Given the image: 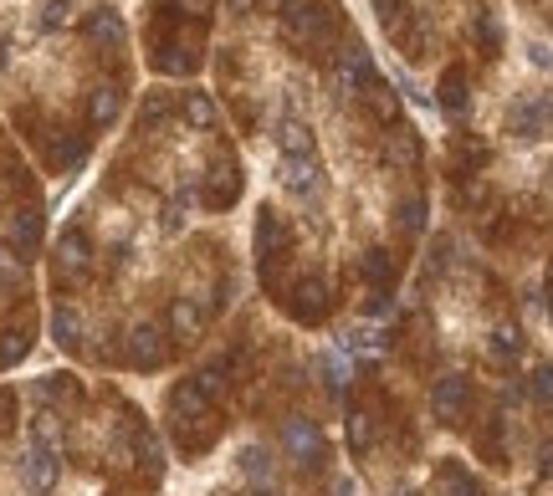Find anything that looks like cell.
<instances>
[{"label":"cell","instance_id":"obj_1","mask_svg":"<svg viewBox=\"0 0 553 496\" xmlns=\"http://www.w3.org/2000/svg\"><path fill=\"white\" fill-rule=\"evenodd\" d=\"M338 26H344V16H338L333 0H287L282 31H287V41H297V47L323 52L328 41L338 36Z\"/></svg>","mask_w":553,"mask_h":496},{"label":"cell","instance_id":"obj_2","mask_svg":"<svg viewBox=\"0 0 553 496\" xmlns=\"http://www.w3.org/2000/svg\"><path fill=\"white\" fill-rule=\"evenodd\" d=\"M277 445H282V456H287L292 466H303V471H313V466L323 461V430H318V420H308V415H292V420L282 425Z\"/></svg>","mask_w":553,"mask_h":496},{"label":"cell","instance_id":"obj_3","mask_svg":"<svg viewBox=\"0 0 553 496\" xmlns=\"http://www.w3.org/2000/svg\"><path fill=\"white\" fill-rule=\"evenodd\" d=\"M507 133L513 139H548L553 133V98L548 93H528L507 108Z\"/></svg>","mask_w":553,"mask_h":496},{"label":"cell","instance_id":"obj_4","mask_svg":"<svg viewBox=\"0 0 553 496\" xmlns=\"http://www.w3.org/2000/svg\"><path fill=\"white\" fill-rule=\"evenodd\" d=\"M472 399H477L472 379H466V374H446V379H436V389H431V415H436L441 425H461L466 415H472Z\"/></svg>","mask_w":553,"mask_h":496},{"label":"cell","instance_id":"obj_5","mask_svg":"<svg viewBox=\"0 0 553 496\" xmlns=\"http://www.w3.org/2000/svg\"><path fill=\"white\" fill-rule=\"evenodd\" d=\"M57 476H62V456L52 445H26V456H21V481H26V491L31 496H47L52 486H57Z\"/></svg>","mask_w":553,"mask_h":496},{"label":"cell","instance_id":"obj_6","mask_svg":"<svg viewBox=\"0 0 553 496\" xmlns=\"http://www.w3.org/2000/svg\"><path fill=\"white\" fill-rule=\"evenodd\" d=\"M277 179H282L287 195L313 200V195L323 190V164H318V154H313V159H277Z\"/></svg>","mask_w":553,"mask_h":496},{"label":"cell","instance_id":"obj_7","mask_svg":"<svg viewBox=\"0 0 553 496\" xmlns=\"http://www.w3.org/2000/svg\"><path fill=\"white\" fill-rule=\"evenodd\" d=\"M164 328H154V323H139L134 333H129V364L134 369H159L164 364Z\"/></svg>","mask_w":553,"mask_h":496},{"label":"cell","instance_id":"obj_8","mask_svg":"<svg viewBox=\"0 0 553 496\" xmlns=\"http://www.w3.org/2000/svg\"><path fill=\"white\" fill-rule=\"evenodd\" d=\"M277 149H282V159H313V133H308V123L292 118V113H282V123H277Z\"/></svg>","mask_w":553,"mask_h":496},{"label":"cell","instance_id":"obj_9","mask_svg":"<svg viewBox=\"0 0 553 496\" xmlns=\"http://www.w3.org/2000/svg\"><path fill=\"white\" fill-rule=\"evenodd\" d=\"M292 312H297L303 323H318L323 312H328V282H323V277L297 282V292H292Z\"/></svg>","mask_w":553,"mask_h":496},{"label":"cell","instance_id":"obj_10","mask_svg":"<svg viewBox=\"0 0 553 496\" xmlns=\"http://www.w3.org/2000/svg\"><path fill=\"white\" fill-rule=\"evenodd\" d=\"M436 93H441V108H446L451 118H461V113H466V103H472V82H466V67H446Z\"/></svg>","mask_w":553,"mask_h":496},{"label":"cell","instance_id":"obj_11","mask_svg":"<svg viewBox=\"0 0 553 496\" xmlns=\"http://www.w3.org/2000/svg\"><path fill=\"white\" fill-rule=\"evenodd\" d=\"M436 491L441 496H482V481L466 471L461 461H441L436 466Z\"/></svg>","mask_w":553,"mask_h":496},{"label":"cell","instance_id":"obj_12","mask_svg":"<svg viewBox=\"0 0 553 496\" xmlns=\"http://www.w3.org/2000/svg\"><path fill=\"white\" fill-rule=\"evenodd\" d=\"M385 159L400 164V169H415V164H420V139H415V128L395 123V128L385 133Z\"/></svg>","mask_w":553,"mask_h":496},{"label":"cell","instance_id":"obj_13","mask_svg":"<svg viewBox=\"0 0 553 496\" xmlns=\"http://www.w3.org/2000/svg\"><path fill=\"white\" fill-rule=\"evenodd\" d=\"M88 261H93L88 236H82V231L62 236V246H57V272H62V277H82V272H88Z\"/></svg>","mask_w":553,"mask_h":496},{"label":"cell","instance_id":"obj_14","mask_svg":"<svg viewBox=\"0 0 553 496\" xmlns=\"http://www.w3.org/2000/svg\"><path fill=\"white\" fill-rule=\"evenodd\" d=\"M364 103H369V113H374L379 123H385V128H395V123H400V98H395V87H390L385 77H379L374 87H364Z\"/></svg>","mask_w":553,"mask_h":496},{"label":"cell","instance_id":"obj_15","mask_svg":"<svg viewBox=\"0 0 553 496\" xmlns=\"http://www.w3.org/2000/svg\"><path fill=\"white\" fill-rule=\"evenodd\" d=\"M487 353H492V364H518L523 358V333L513 323H497L492 338H487Z\"/></svg>","mask_w":553,"mask_h":496},{"label":"cell","instance_id":"obj_16","mask_svg":"<svg viewBox=\"0 0 553 496\" xmlns=\"http://www.w3.org/2000/svg\"><path fill=\"white\" fill-rule=\"evenodd\" d=\"M359 272H364V282H369L374 292H390V282H395V256H390V251H364Z\"/></svg>","mask_w":553,"mask_h":496},{"label":"cell","instance_id":"obj_17","mask_svg":"<svg viewBox=\"0 0 553 496\" xmlns=\"http://www.w3.org/2000/svg\"><path fill=\"white\" fill-rule=\"evenodd\" d=\"M82 31H88L93 41H118V36H123V21H118L113 6H93L88 21H82Z\"/></svg>","mask_w":553,"mask_h":496},{"label":"cell","instance_id":"obj_18","mask_svg":"<svg viewBox=\"0 0 553 496\" xmlns=\"http://www.w3.org/2000/svg\"><path fill=\"white\" fill-rule=\"evenodd\" d=\"M118 118V93L113 87H93V98H88V123L93 128H108Z\"/></svg>","mask_w":553,"mask_h":496},{"label":"cell","instance_id":"obj_19","mask_svg":"<svg viewBox=\"0 0 553 496\" xmlns=\"http://www.w3.org/2000/svg\"><path fill=\"white\" fill-rule=\"evenodd\" d=\"M26 348H31V333H26V328H6V333H0V369L21 364Z\"/></svg>","mask_w":553,"mask_h":496},{"label":"cell","instance_id":"obj_20","mask_svg":"<svg viewBox=\"0 0 553 496\" xmlns=\"http://www.w3.org/2000/svg\"><path fill=\"white\" fill-rule=\"evenodd\" d=\"M180 108H185V118H190V123L216 128V103H210L205 93H195V87H190V93H180Z\"/></svg>","mask_w":553,"mask_h":496},{"label":"cell","instance_id":"obj_21","mask_svg":"<svg viewBox=\"0 0 553 496\" xmlns=\"http://www.w3.org/2000/svg\"><path fill=\"white\" fill-rule=\"evenodd\" d=\"M52 333H57V343L77 348V343H82V312H72V307H57V312H52Z\"/></svg>","mask_w":553,"mask_h":496},{"label":"cell","instance_id":"obj_22","mask_svg":"<svg viewBox=\"0 0 553 496\" xmlns=\"http://www.w3.org/2000/svg\"><path fill=\"white\" fill-rule=\"evenodd\" d=\"M395 225H400L405 236H420V231H425V200H420V195H405L400 210H395Z\"/></svg>","mask_w":553,"mask_h":496},{"label":"cell","instance_id":"obj_23","mask_svg":"<svg viewBox=\"0 0 553 496\" xmlns=\"http://www.w3.org/2000/svg\"><path fill=\"white\" fill-rule=\"evenodd\" d=\"M241 471L257 481V486H267V481H272V456H267L262 445H246V450H241Z\"/></svg>","mask_w":553,"mask_h":496},{"label":"cell","instance_id":"obj_24","mask_svg":"<svg viewBox=\"0 0 553 496\" xmlns=\"http://www.w3.org/2000/svg\"><path fill=\"white\" fill-rule=\"evenodd\" d=\"M11 236H16V246H21V251H31V246H36V236H41V220H36V210H16V220H11Z\"/></svg>","mask_w":553,"mask_h":496},{"label":"cell","instance_id":"obj_25","mask_svg":"<svg viewBox=\"0 0 553 496\" xmlns=\"http://www.w3.org/2000/svg\"><path fill=\"white\" fill-rule=\"evenodd\" d=\"M451 164H456V174H461V169H482V164H487V144L461 139V149H451Z\"/></svg>","mask_w":553,"mask_h":496},{"label":"cell","instance_id":"obj_26","mask_svg":"<svg viewBox=\"0 0 553 496\" xmlns=\"http://www.w3.org/2000/svg\"><path fill=\"white\" fill-rule=\"evenodd\" d=\"M477 41H482V52H487V57H497V47H502V21H497L492 11L477 21Z\"/></svg>","mask_w":553,"mask_h":496},{"label":"cell","instance_id":"obj_27","mask_svg":"<svg viewBox=\"0 0 553 496\" xmlns=\"http://www.w3.org/2000/svg\"><path fill=\"white\" fill-rule=\"evenodd\" d=\"M323 374H328V389L338 394V389L349 384V358L344 353H323Z\"/></svg>","mask_w":553,"mask_h":496},{"label":"cell","instance_id":"obj_28","mask_svg":"<svg viewBox=\"0 0 553 496\" xmlns=\"http://www.w3.org/2000/svg\"><path fill=\"white\" fill-rule=\"evenodd\" d=\"M528 394H533L538 404H553V364H538V369H533V379H528Z\"/></svg>","mask_w":553,"mask_h":496},{"label":"cell","instance_id":"obj_29","mask_svg":"<svg viewBox=\"0 0 553 496\" xmlns=\"http://www.w3.org/2000/svg\"><path fill=\"white\" fill-rule=\"evenodd\" d=\"M200 323H205V318H200V312H195L190 302H175V333H180V338H195V333H200Z\"/></svg>","mask_w":553,"mask_h":496},{"label":"cell","instance_id":"obj_30","mask_svg":"<svg viewBox=\"0 0 553 496\" xmlns=\"http://www.w3.org/2000/svg\"><path fill=\"white\" fill-rule=\"evenodd\" d=\"M72 21V0H47V11H41V26L47 31H62Z\"/></svg>","mask_w":553,"mask_h":496},{"label":"cell","instance_id":"obj_31","mask_svg":"<svg viewBox=\"0 0 553 496\" xmlns=\"http://www.w3.org/2000/svg\"><path fill=\"white\" fill-rule=\"evenodd\" d=\"M349 435H354V445L364 450V445H369V415H354V420H349Z\"/></svg>","mask_w":553,"mask_h":496},{"label":"cell","instance_id":"obj_32","mask_svg":"<svg viewBox=\"0 0 553 496\" xmlns=\"http://www.w3.org/2000/svg\"><path fill=\"white\" fill-rule=\"evenodd\" d=\"M374 11L385 16V26H395V11H400V0H374Z\"/></svg>","mask_w":553,"mask_h":496},{"label":"cell","instance_id":"obj_33","mask_svg":"<svg viewBox=\"0 0 553 496\" xmlns=\"http://www.w3.org/2000/svg\"><path fill=\"white\" fill-rule=\"evenodd\" d=\"M538 476H553V445L538 450Z\"/></svg>","mask_w":553,"mask_h":496},{"label":"cell","instance_id":"obj_34","mask_svg":"<svg viewBox=\"0 0 553 496\" xmlns=\"http://www.w3.org/2000/svg\"><path fill=\"white\" fill-rule=\"evenodd\" d=\"M251 6H257V0H231V11H236V16H251Z\"/></svg>","mask_w":553,"mask_h":496},{"label":"cell","instance_id":"obj_35","mask_svg":"<svg viewBox=\"0 0 553 496\" xmlns=\"http://www.w3.org/2000/svg\"><path fill=\"white\" fill-rule=\"evenodd\" d=\"M6 47H11V41H6V36H0V67H6V57H11Z\"/></svg>","mask_w":553,"mask_h":496},{"label":"cell","instance_id":"obj_36","mask_svg":"<svg viewBox=\"0 0 553 496\" xmlns=\"http://www.w3.org/2000/svg\"><path fill=\"white\" fill-rule=\"evenodd\" d=\"M251 496H277V491H272V486H257V491H251Z\"/></svg>","mask_w":553,"mask_h":496},{"label":"cell","instance_id":"obj_37","mask_svg":"<svg viewBox=\"0 0 553 496\" xmlns=\"http://www.w3.org/2000/svg\"><path fill=\"white\" fill-rule=\"evenodd\" d=\"M548 297H553V266H548Z\"/></svg>","mask_w":553,"mask_h":496},{"label":"cell","instance_id":"obj_38","mask_svg":"<svg viewBox=\"0 0 553 496\" xmlns=\"http://www.w3.org/2000/svg\"><path fill=\"white\" fill-rule=\"evenodd\" d=\"M548 312H553V297H548Z\"/></svg>","mask_w":553,"mask_h":496},{"label":"cell","instance_id":"obj_39","mask_svg":"<svg viewBox=\"0 0 553 496\" xmlns=\"http://www.w3.org/2000/svg\"><path fill=\"white\" fill-rule=\"evenodd\" d=\"M277 6H287V0H277Z\"/></svg>","mask_w":553,"mask_h":496},{"label":"cell","instance_id":"obj_40","mask_svg":"<svg viewBox=\"0 0 553 496\" xmlns=\"http://www.w3.org/2000/svg\"><path fill=\"white\" fill-rule=\"evenodd\" d=\"M405 496H415V491H405Z\"/></svg>","mask_w":553,"mask_h":496}]
</instances>
